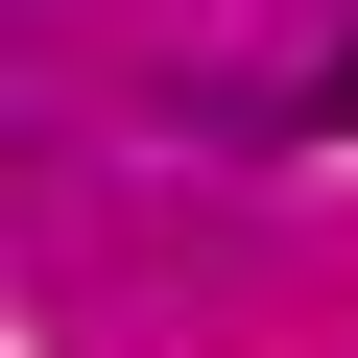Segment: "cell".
I'll return each instance as SVG.
<instances>
[{
  "label": "cell",
  "instance_id": "1",
  "mask_svg": "<svg viewBox=\"0 0 358 358\" xmlns=\"http://www.w3.org/2000/svg\"><path fill=\"white\" fill-rule=\"evenodd\" d=\"M310 143H358V48H334V72H310Z\"/></svg>",
  "mask_w": 358,
  "mask_h": 358
}]
</instances>
